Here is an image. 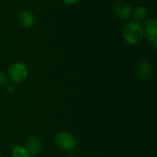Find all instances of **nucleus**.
<instances>
[{
  "label": "nucleus",
  "mask_w": 157,
  "mask_h": 157,
  "mask_svg": "<svg viewBox=\"0 0 157 157\" xmlns=\"http://www.w3.org/2000/svg\"><path fill=\"white\" fill-rule=\"evenodd\" d=\"M122 36L127 43L136 45L141 43L144 39V30L141 23L137 21H131L124 26Z\"/></svg>",
  "instance_id": "f257e3e1"
},
{
  "label": "nucleus",
  "mask_w": 157,
  "mask_h": 157,
  "mask_svg": "<svg viewBox=\"0 0 157 157\" xmlns=\"http://www.w3.org/2000/svg\"><path fill=\"white\" fill-rule=\"evenodd\" d=\"M54 144L59 150L63 152H71L75 148L77 141L73 133L63 131L55 135Z\"/></svg>",
  "instance_id": "f03ea898"
},
{
  "label": "nucleus",
  "mask_w": 157,
  "mask_h": 157,
  "mask_svg": "<svg viewBox=\"0 0 157 157\" xmlns=\"http://www.w3.org/2000/svg\"><path fill=\"white\" fill-rule=\"evenodd\" d=\"M29 75V69L24 63L16 62L10 65L7 71V77L15 84L22 83Z\"/></svg>",
  "instance_id": "7ed1b4c3"
},
{
  "label": "nucleus",
  "mask_w": 157,
  "mask_h": 157,
  "mask_svg": "<svg viewBox=\"0 0 157 157\" xmlns=\"http://www.w3.org/2000/svg\"><path fill=\"white\" fill-rule=\"evenodd\" d=\"M144 30V38L150 42L155 44V48H156L157 42V20L155 17H148L144 20V24L143 26Z\"/></svg>",
  "instance_id": "20e7f679"
},
{
  "label": "nucleus",
  "mask_w": 157,
  "mask_h": 157,
  "mask_svg": "<svg viewBox=\"0 0 157 157\" xmlns=\"http://www.w3.org/2000/svg\"><path fill=\"white\" fill-rule=\"evenodd\" d=\"M113 9H114L116 16L121 19H128L131 17V16L132 14V10L130 4L127 3L126 1H122V0L118 1L114 5Z\"/></svg>",
  "instance_id": "39448f33"
},
{
  "label": "nucleus",
  "mask_w": 157,
  "mask_h": 157,
  "mask_svg": "<svg viewBox=\"0 0 157 157\" xmlns=\"http://www.w3.org/2000/svg\"><path fill=\"white\" fill-rule=\"evenodd\" d=\"M24 146L29 151L30 156H37L41 151V141L39 137L31 135L26 140Z\"/></svg>",
  "instance_id": "423d86ee"
},
{
  "label": "nucleus",
  "mask_w": 157,
  "mask_h": 157,
  "mask_svg": "<svg viewBox=\"0 0 157 157\" xmlns=\"http://www.w3.org/2000/svg\"><path fill=\"white\" fill-rule=\"evenodd\" d=\"M18 22L24 29H30L35 24V16L29 10H23L18 16Z\"/></svg>",
  "instance_id": "0eeeda50"
},
{
  "label": "nucleus",
  "mask_w": 157,
  "mask_h": 157,
  "mask_svg": "<svg viewBox=\"0 0 157 157\" xmlns=\"http://www.w3.org/2000/svg\"><path fill=\"white\" fill-rule=\"evenodd\" d=\"M153 64L148 61L141 62L137 66V74L141 79H147L153 74Z\"/></svg>",
  "instance_id": "6e6552de"
},
{
  "label": "nucleus",
  "mask_w": 157,
  "mask_h": 157,
  "mask_svg": "<svg viewBox=\"0 0 157 157\" xmlns=\"http://www.w3.org/2000/svg\"><path fill=\"white\" fill-rule=\"evenodd\" d=\"M132 14H133V17H134L135 21L140 23L142 21H144L147 18L148 9L144 6H139L134 9Z\"/></svg>",
  "instance_id": "1a4fd4ad"
},
{
  "label": "nucleus",
  "mask_w": 157,
  "mask_h": 157,
  "mask_svg": "<svg viewBox=\"0 0 157 157\" xmlns=\"http://www.w3.org/2000/svg\"><path fill=\"white\" fill-rule=\"evenodd\" d=\"M12 157H31L29 151L24 145H16L11 151Z\"/></svg>",
  "instance_id": "9d476101"
},
{
  "label": "nucleus",
  "mask_w": 157,
  "mask_h": 157,
  "mask_svg": "<svg viewBox=\"0 0 157 157\" xmlns=\"http://www.w3.org/2000/svg\"><path fill=\"white\" fill-rule=\"evenodd\" d=\"M6 90L8 94H13L15 93V91L17 90V84L13 83V82H10L8 84H6Z\"/></svg>",
  "instance_id": "9b49d317"
},
{
  "label": "nucleus",
  "mask_w": 157,
  "mask_h": 157,
  "mask_svg": "<svg viewBox=\"0 0 157 157\" xmlns=\"http://www.w3.org/2000/svg\"><path fill=\"white\" fill-rule=\"evenodd\" d=\"M7 83V75L0 71V87L3 86H6Z\"/></svg>",
  "instance_id": "f8f14e48"
},
{
  "label": "nucleus",
  "mask_w": 157,
  "mask_h": 157,
  "mask_svg": "<svg viewBox=\"0 0 157 157\" xmlns=\"http://www.w3.org/2000/svg\"><path fill=\"white\" fill-rule=\"evenodd\" d=\"M78 1H79V0H63V2L64 4L69 5V6H71V5H75V4H76Z\"/></svg>",
  "instance_id": "ddd939ff"
}]
</instances>
